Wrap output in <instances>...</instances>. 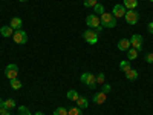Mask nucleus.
<instances>
[{
    "label": "nucleus",
    "mask_w": 153,
    "mask_h": 115,
    "mask_svg": "<svg viewBox=\"0 0 153 115\" xmlns=\"http://www.w3.org/2000/svg\"><path fill=\"white\" fill-rule=\"evenodd\" d=\"M100 23L103 28H115L117 26V19L113 17L112 12H104L100 19Z\"/></svg>",
    "instance_id": "f257e3e1"
},
{
    "label": "nucleus",
    "mask_w": 153,
    "mask_h": 115,
    "mask_svg": "<svg viewBox=\"0 0 153 115\" xmlns=\"http://www.w3.org/2000/svg\"><path fill=\"white\" fill-rule=\"evenodd\" d=\"M81 83L89 86V89H95L97 87V75H94L92 72L81 74Z\"/></svg>",
    "instance_id": "f03ea898"
},
{
    "label": "nucleus",
    "mask_w": 153,
    "mask_h": 115,
    "mask_svg": "<svg viewBox=\"0 0 153 115\" xmlns=\"http://www.w3.org/2000/svg\"><path fill=\"white\" fill-rule=\"evenodd\" d=\"M12 40H14L17 45H26L28 43V34L25 32L23 29L14 31V34H12Z\"/></svg>",
    "instance_id": "7ed1b4c3"
},
{
    "label": "nucleus",
    "mask_w": 153,
    "mask_h": 115,
    "mask_svg": "<svg viewBox=\"0 0 153 115\" xmlns=\"http://www.w3.org/2000/svg\"><path fill=\"white\" fill-rule=\"evenodd\" d=\"M129 40H130L132 48H133V49H136L138 52L143 49V42H144V38H143V35H141V34H133V35L129 38Z\"/></svg>",
    "instance_id": "20e7f679"
},
{
    "label": "nucleus",
    "mask_w": 153,
    "mask_h": 115,
    "mask_svg": "<svg viewBox=\"0 0 153 115\" xmlns=\"http://www.w3.org/2000/svg\"><path fill=\"white\" fill-rule=\"evenodd\" d=\"M83 38L89 43V45H95L98 42V34L94 31V29H87L83 32Z\"/></svg>",
    "instance_id": "39448f33"
},
{
    "label": "nucleus",
    "mask_w": 153,
    "mask_h": 115,
    "mask_svg": "<svg viewBox=\"0 0 153 115\" xmlns=\"http://www.w3.org/2000/svg\"><path fill=\"white\" fill-rule=\"evenodd\" d=\"M124 17H126V22L129 23V25H136L138 20H139V14H138L135 9H127Z\"/></svg>",
    "instance_id": "423d86ee"
},
{
    "label": "nucleus",
    "mask_w": 153,
    "mask_h": 115,
    "mask_svg": "<svg viewBox=\"0 0 153 115\" xmlns=\"http://www.w3.org/2000/svg\"><path fill=\"white\" fill-rule=\"evenodd\" d=\"M86 25H87V28L89 29H95V28H98L100 26V17L98 16H95V14H89L87 17H86Z\"/></svg>",
    "instance_id": "0eeeda50"
},
{
    "label": "nucleus",
    "mask_w": 153,
    "mask_h": 115,
    "mask_svg": "<svg viewBox=\"0 0 153 115\" xmlns=\"http://www.w3.org/2000/svg\"><path fill=\"white\" fill-rule=\"evenodd\" d=\"M5 75H6V78H9V80L17 78V75H19V68H17V65H8V66L5 68Z\"/></svg>",
    "instance_id": "6e6552de"
},
{
    "label": "nucleus",
    "mask_w": 153,
    "mask_h": 115,
    "mask_svg": "<svg viewBox=\"0 0 153 115\" xmlns=\"http://www.w3.org/2000/svg\"><path fill=\"white\" fill-rule=\"evenodd\" d=\"M112 14H113L115 19L124 17V16H126V6H124V5H115V6H113V11H112Z\"/></svg>",
    "instance_id": "1a4fd4ad"
},
{
    "label": "nucleus",
    "mask_w": 153,
    "mask_h": 115,
    "mask_svg": "<svg viewBox=\"0 0 153 115\" xmlns=\"http://www.w3.org/2000/svg\"><path fill=\"white\" fill-rule=\"evenodd\" d=\"M9 26L14 29V31H19V29H22V26H23V22H22L20 17H12V19H11V23H9Z\"/></svg>",
    "instance_id": "9d476101"
},
{
    "label": "nucleus",
    "mask_w": 153,
    "mask_h": 115,
    "mask_svg": "<svg viewBox=\"0 0 153 115\" xmlns=\"http://www.w3.org/2000/svg\"><path fill=\"white\" fill-rule=\"evenodd\" d=\"M94 103L95 105H103V103H106V100H107V94H104V92H98V94H95L94 95Z\"/></svg>",
    "instance_id": "9b49d317"
},
{
    "label": "nucleus",
    "mask_w": 153,
    "mask_h": 115,
    "mask_svg": "<svg viewBox=\"0 0 153 115\" xmlns=\"http://www.w3.org/2000/svg\"><path fill=\"white\" fill-rule=\"evenodd\" d=\"M130 48H132V45H130L129 38H121V40L118 42V49L123 51V52H124V51H129Z\"/></svg>",
    "instance_id": "f8f14e48"
},
{
    "label": "nucleus",
    "mask_w": 153,
    "mask_h": 115,
    "mask_svg": "<svg viewBox=\"0 0 153 115\" xmlns=\"http://www.w3.org/2000/svg\"><path fill=\"white\" fill-rule=\"evenodd\" d=\"M126 78L129 80V81H135V80H138V71L136 69H129L126 72Z\"/></svg>",
    "instance_id": "ddd939ff"
},
{
    "label": "nucleus",
    "mask_w": 153,
    "mask_h": 115,
    "mask_svg": "<svg viewBox=\"0 0 153 115\" xmlns=\"http://www.w3.org/2000/svg\"><path fill=\"white\" fill-rule=\"evenodd\" d=\"M76 106H78L80 109L87 108V106H89V101H87V98H86V97H83V95H80V97H78V100H76Z\"/></svg>",
    "instance_id": "4468645a"
},
{
    "label": "nucleus",
    "mask_w": 153,
    "mask_h": 115,
    "mask_svg": "<svg viewBox=\"0 0 153 115\" xmlns=\"http://www.w3.org/2000/svg\"><path fill=\"white\" fill-rule=\"evenodd\" d=\"M0 34H2L3 37H12L14 29H12L11 26H2V28H0Z\"/></svg>",
    "instance_id": "2eb2a0df"
},
{
    "label": "nucleus",
    "mask_w": 153,
    "mask_h": 115,
    "mask_svg": "<svg viewBox=\"0 0 153 115\" xmlns=\"http://www.w3.org/2000/svg\"><path fill=\"white\" fill-rule=\"evenodd\" d=\"M126 9H136L138 8V0H124Z\"/></svg>",
    "instance_id": "dca6fc26"
},
{
    "label": "nucleus",
    "mask_w": 153,
    "mask_h": 115,
    "mask_svg": "<svg viewBox=\"0 0 153 115\" xmlns=\"http://www.w3.org/2000/svg\"><path fill=\"white\" fill-rule=\"evenodd\" d=\"M106 12V9H104V6L101 5V3H97L95 6H94V14L95 16H103Z\"/></svg>",
    "instance_id": "f3484780"
},
{
    "label": "nucleus",
    "mask_w": 153,
    "mask_h": 115,
    "mask_svg": "<svg viewBox=\"0 0 153 115\" xmlns=\"http://www.w3.org/2000/svg\"><path fill=\"white\" fill-rule=\"evenodd\" d=\"M66 97H68V100H71V101H76L78 100V92L76 91H74V89H71V91H68V94H66Z\"/></svg>",
    "instance_id": "a211bd4d"
},
{
    "label": "nucleus",
    "mask_w": 153,
    "mask_h": 115,
    "mask_svg": "<svg viewBox=\"0 0 153 115\" xmlns=\"http://www.w3.org/2000/svg\"><path fill=\"white\" fill-rule=\"evenodd\" d=\"M120 68H121V71H124V72H127L129 69H132L130 60H123V61H120Z\"/></svg>",
    "instance_id": "6ab92c4d"
},
{
    "label": "nucleus",
    "mask_w": 153,
    "mask_h": 115,
    "mask_svg": "<svg viewBox=\"0 0 153 115\" xmlns=\"http://www.w3.org/2000/svg\"><path fill=\"white\" fill-rule=\"evenodd\" d=\"M127 58H129V60H135V58H138V51L133 49V48H130L129 51H127Z\"/></svg>",
    "instance_id": "aec40b11"
},
{
    "label": "nucleus",
    "mask_w": 153,
    "mask_h": 115,
    "mask_svg": "<svg viewBox=\"0 0 153 115\" xmlns=\"http://www.w3.org/2000/svg\"><path fill=\"white\" fill-rule=\"evenodd\" d=\"M5 108L6 109H14L16 108V100L14 98H8V100H5Z\"/></svg>",
    "instance_id": "412c9836"
},
{
    "label": "nucleus",
    "mask_w": 153,
    "mask_h": 115,
    "mask_svg": "<svg viewBox=\"0 0 153 115\" xmlns=\"http://www.w3.org/2000/svg\"><path fill=\"white\" fill-rule=\"evenodd\" d=\"M68 115H83V112H81V109L78 106H76V108H71L68 111Z\"/></svg>",
    "instance_id": "4be33fe9"
},
{
    "label": "nucleus",
    "mask_w": 153,
    "mask_h": 115,
    "mask_svg": "<svg viewBox=\"0 0 153 115\" xmlns=\"http://www.w3.org/2000/svg\"><path fill=\"white\" fill-rule=\"evenodd\" d=\"M11 87L14 89V91H17V89H20V87H22V81H20V80H17V78L11 80Z\"/></svg>",
    "instance_id": "5701e85b"
},
{
    "label": "nucleus",
    "mask_w": 153,
    "mask_h": 115,
    "mask_svg": "<svg viewBox=\"0 0 153 115\" xmlns=\"http://www.w3.org/2000/svg\"><path fill=\"white\" fill-rule=\"evenodd\" d=\"M19 115H32V114H31V111L26 106H20L19 108Z\"/></svg>",
    "instance_id": "b1692460"
},
{
    "label": "nucleus",
    "mask_w": 153,
    "mask_h": 115,
    "mask_svg": "<svg viewBox=\"0 0 153 115\" xmlns=\"http://www.w3.org/2000/svg\"><path fill=\"white\" fill-rule=\"evenodd\" d=\"M97 3H98V0H84V2H83V5L86 8H94Z\"/></svg>",
    "instance_id": "393cba45"
},
{
    "label": "nucleus",
    "mask_w": 153,
    "mask_h": 115,
    "mask_svg": "<svg viewBox=\"0 0 153 115\" xmlns=\"http://www.w3.org/2000/svg\"><path fill=\"white\" fill-rule=\"evenodd\" d=\"M54 115H68V111L65 108H57L54 111Z\"/></svg>",
    "instance_id": "a878e982"
},
{
    "label": "nucleus",
    "mask_w": 153,
    "mask_h": 115,
    "mask_svg": "<svg viewBox=\"0 0 153 115\" xmlns=\"http://www.w3.org/2000/svg\"><path fill=\"white\" fill-rule=\"evenodd\" d=\"M104 80H106V75H104L103 72L97 75V83H101V84H104Z\"/></svg>",
    "instance_id": "bb28decb"
},
{
    "label": "nucleus",
    "mask_w": 153,
    "mask_h": 115,
    "mask_svg": "<svg viewBox=\"0 0 153 115\" xmlns=\"http://www.w3.org/2000/svg\"><path fill=\"white\" fill-rule=\"evenodd\" d=\"M110 91H112V87H110V84H103V87H101V92H104V94H110Z\"/></svg>",
    "instance_id": "cd10ccee"
},
{
    "label": "nucleus",
    "mask_w": 153,
    "mask_h": 115,
    "mask_svg": "<svg viewBox=\"0 0 153 115\" xmlns=\"http://www.w3.org/2000/svg\"><path fill=\"white\" fill-rule=\"evenodd\" d=\"M146 61L152 65V63H153V52H149V54L146 55Z\"/></svg>",
    "instance_id": "c85d7f7f"
},
{
    "label": "nucleus",
    "mask_w": 153,
    "mask_h": 115,
    "mask_svg": "<svg viewBox=\"0 0 153 115\" xmlns=\"http://www.w3.org/2000/svg\"><path fill=\"white\" fill-rule=\"evenodd\" d=\"M0 115H11V111L6 108H0Z\"/></svg>",
    "instance_id": "c756f323"
},
{
    "label": "nucleus",
    "mask_w": 153,
    "mask_h": 115,
    "mask_svg": "<svg viewBox=\"0 0 153 115\" xmlns=\"http://www.w3.org/2000/svg\"><path fill=\"white\" fill-rule=\"evenodd\" d=\"M147 29H149L150 34H153V22H150V23L147 25Z\"/></svg>",
    "instance_id": "7c9ffc66"
},
{
    "label": "nucleus",
    "mask_w": 153,
    "mask_h": 115,
    "mask_svg": "<svg viewBox=\"0 0 153 115\" xmlns=\"http://www.w3.org/2000/svg\"><path fill=\"white\" fill-rule=\"evenodd\" d=\"M94 31H95L97 34H101V31H103V26H101V25H100V26H98V28H95Z\"/></svg>",
    "instance_id": "2f4dec72"
},
{
    "label": "nucleus",
    "mask_w": 153,
    "mask_h": 115,
    "mask_svg": "<svg viewBox=\"0 0 153 115\" xmlns=\"http://www.w3.org/2000/svg\"><path fill=\"white\" fill-rule=\"evenodd\" d=\"M0 108H5V100L0 98Z\"/></svg>",
    "instance_id": "473e14b6"
},
{
    "label": "nucleus",
    "mask_w": 153,
    "mask_h": 115,
    "mask_svg": "<svg viewBox=\"0 0 153 115\" xmlns=\"http://www.w3.org/2000/svg\"><path fill=\"white\" fill-rule=\"evenodd\" d=\"M34 115H45V114H43V112H35Z\"/></svg>",
    "instance_id": "72a5a7b5"
},
{
    "label": "nucleus",
    "mask_w": 153,
    "mask_h": 115,
    "mask_svg": "<svg viewBox=\"0 0 153 115\" xmlns=\"http://www.w3.org/2000/svg\"><path fill=\"white\" fill-rule=\"evenodd\" d=\"M20 2H28V0H20Z\"/></svg>",
    "instance_id": "f704fd0d"
},
{
    "label": "nucleus",
    "mask_w": 153,
    "mask_h": 115,
    "mask_svg": "<svg viewBox=\"0 0 153 115\" xmlns=\"http://www.w3.org/2000/svg\"><path fill=\"white\" fill-rule=\"evenodd\" d=\"M150 2H152V3H153V0H150Z\"/></svg>",
    "instance_id": "c9c22d12"
}]
</instances>
